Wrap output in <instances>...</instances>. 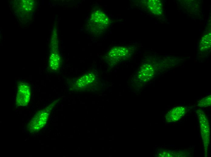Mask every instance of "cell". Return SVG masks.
I'll return each instance as SVG.
<instances>
[{"mask_svg":"<svg viewBox=\"0 0 211 157\" xmlns=\"http://www.w3.org/2000/svg\"><path fill=\"white\" fill-rule=\"evenodd\" d=\"M110 20L107 14L100 9L93 11L86 23L87 30L92 34L99 35L108 29Z\"/></svg>","mask_w":211,"mask_h":157,"instance_id":"cell-1","label":"cell"},{"mask_svg":"<svg viewBox=\"0 0 211 157\" xmlns=\"http://www.w3.org/2000/svg\"><path fill=\"white\" fill-rule=\"evenodd\" d=\"M134 48L129 46H116L112 48L107 53L106 58L112 65H115L131 57L134 52Z\"/></svg>","mask_w":211,"mask_h":157,"instance_id":"cell-2","label":"cell"},{"mask_svg":"<svg viewBox=\"0 0 211 157\" xmlns=\"http://www.w3.org/2000/svg\"><path fill=\"white\" fill-rule=\"evenodd\" d=\"M50 107L48 106L36 114L28 125V129L33 132L40 130L45 125L50 112Z\"/></svg>","mask_w":211,"mask_h":157,"instance_id":"cell-3","label":"cell"},{"mask_svg":"<svg viewBox=\"0 0 211 157\" xmlns=\"http://www.w3.org/2000/svg\"><path fill=\"white\" fill-rule=\"evenodd\" d=\"M31 95L30 87L27 83L21 82L18 86L16 104L18 106H25L29 103Z\"/></svg>","mask_w":211,"mask_h":157,"instance_id":"cell-4","label":"cell"},{"mask_svg":"<svg viewBox=\"0 0 211 157\" xmlns=\"http://www.w3.org/2000/svg\"><path fill=\"white\" fill-rule=\"evenodd\" d=\"M196 113L199 120L202 138L205 147L208 146L209 143L210 130L208 120L205 114L201 110H199Z\"/></svg>","mask_w":211,"mask_h":157,"instance_id":"cell-5","label":"cell"},{"mask_svg":"<svg viewBox=\"0 0 211 157\" xmlns=\"http://www.w3.org/2000/svg\"><path fill=\"white\" fill-rule=\"evenodd\" d=\"M155 69L150 64H146L142 65L139 72V79L143 82L149 81L155 74Z\"/></svg>","mask_w":211,"mask_h":157,"instance_id":"cell-6","label":"cell"},{"mask_svg":"<svg viewBox=\"0 0 211 157\" xmlns=\"http://www.w3.org/2000/svg\"><path fill=\"white\" fill-rule=\"evenodd\" d=\"M186 109L183 107H174L169 111L166 116V120L168 122H175L182 118L186 113Z\"/></svg>","mask_w":211,"mask_h":157,"instance_id":"cell-7","label":"cell"},{"mask_svg":"<svg viewBox=\"0 0 211 157\" xmlns=\"http://www.w3.org/2000/svg\"><path fill=\"white\" fill-rule=\"evenodd\" d=\"M147 6L149 11L155 15H160L163 13L162 4L159 0H148L147 2Z\"/></svg>","mask_w":211,"mask_h":157,"instance_id":"cell-8","label":"cell"},{"mask_svg":"<svg viewBox=\"0 0 211 157\" xmlns=\"http://www.w3.org/2000/svg\"><path fill=\"white\" fill-rule=\"evenodd\" d=\"M52 51L50 55L49 59V66L51 70L55 72L59 69L60 66V59L58 50L52 49Z\"/></svg>","mask_w":211,"mask_h":157,"instance_id":"cell-9","label":"cell"},{"mask_svg":"<svg viewBox=\"0 0 211 157\" xmlns=\"http://www.w3.org/2000/svg\"><path fill=\"white\" fill-rule=\"evenodd\" d=\"M210 37L206 35L202 38L200 43V50L205 51L209 49L210 47Z\"/></svg>","mask_w":211,"mask_h":157,"instance_id":"cell-10","label":"cell"},{"mask_svg":"<svg viewBox=\"0 0 211 157\" xmlns=\"http://www.w3.org/2000/svg\"><path fill=\"white\" fill-rule=\"evenodd\" d=\"M211 105V95L206 96L199 101L198 105L200 107H206Z\"/></svg>","mask_w":211,"mask_h":157,"instance_id":"cell-11","label":"cell"}]
</instances>
